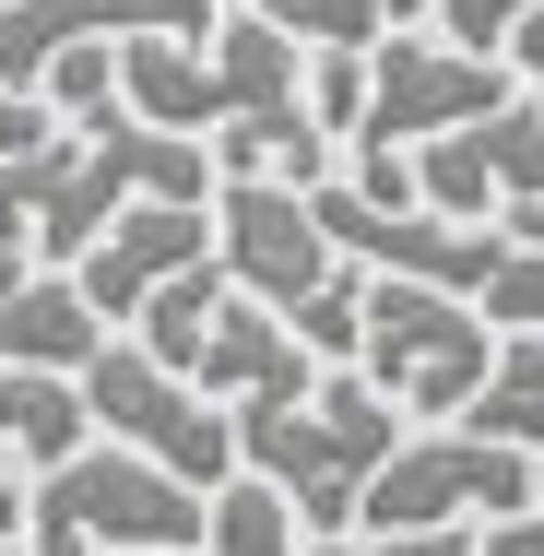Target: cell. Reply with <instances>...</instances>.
Segmentation results:
<instances>
[{"instance_id": "ffe728a7", "label": "cell", "mask_w": 544, "mask_h": 556, "mask_svg": "<svg viewBox=\"0 0 544 556\" xmlns=\"http://www.w3.org/2000/svg\"><path fill=\"white\" fill-rule=\"evenodd\" d=\"M48 130H60V108H48V96H24V84H0V166H12V154H36Z\"/></svg>"}, {"instance_id": "7a4b0ae2", "label": "cell", "mask_w": 544, "mask_h": 556, "mask_svg": "<svg viewBox=\"0 0 544 556\" xmlns=\"http://www.w3.org/2000/svg\"><path fill=\"white\" fill-rule=\"evenodd\" d=\"M142 355L178 367V379L214 391V403H273V391H308V379H320V355L284 332L225 261H190V273H166V285L142 296Z\"/></svg>"}, {"instance_id": "ac0fdd59", "label": "cell", "mask_w": 544, "mask_h": 556, "mask_svg": "<svg viewBox=\"0 0 544 556\" xmlns=\"http://www.w3.org/2000/svg\"><path fill=\"white\" fill-rule=\"evenodd\" d=\"M343 190H355V202H379V214H415V202H427V178H415V142H355Z\"/></svg>"}, {"instance_id": "3957f363", "label": "cell", "mask_w": 544, "mask_h": 556, "mask_svg": "<svg viewBox=\"0 0 544 556\" xmlns=\"http://www.w3.org/2000/svg\"><path fill=\"white\" fill-rule=\"evenodd\" d=\"M497 355V320L450 285H403V273H367V320H355V379H379L403 415H461L473 379Z\"/></svg>"}, {"instance_id": "8992f818", "label": "cell", "mask_w": 544, "mask_h": 556, "mask_svg": "<svg viewBox=\"0 0 544 556\" xmlns=\"http://www.w3.org/2000/svg\"><path fill=\"white\" fill-rule=\"evenodd\" d=\"M509 60L497 48H461V36H438V24H391L379 48H367V130L355 142H427V130H461V118L509 108Z\"/></svg>"}, {"instance_id": "ba28073f", "label": "cell", "mask_w": 544, "mask_h": 556, "mask_svg": "<svg viewBox=\"0 0 544 556\" xmlns=\"http://www.w3.org/2000/svg\"><path fill=\"white\" fill-rule=\"evenodd\" d=\"M190 261H214V225H202V202H130V214L72 261V285L96 296V320H142V296L166 285V273H190Z\"/></svg>"}, {"instance_id": "2e32d148", "label": "cell", "mask_w": 544, "mask_h": 556, "mask_svg": "<svg viewBox=\"0 0 544 556\" xmlns=\"http://www.w3.org/2000/svg\"><path fill=\"white\" fill-rule=\"evenodd\" d=\"M36 96L60 118H96L118 108V48H96V36H72V48H48V72H36Z\"/></svg>"}, {"instance_id": "9a60e30c", "label": "cell", "mask_w": 544, "mask_h": 556, "mask_svg": "<svg viewBox=\"0 0 544 556\" xmlns=\"http://www.w3.org/2000/svg\"><path fill=\"white\" fill-rule=\"evenodd\" d=\"M261 24H284L296 48H379L391 24H415L427 0H249Z\"/></svg>"}, {"instance_id": "4316f807", "label": "cell", "mask_w": 544, "mask_h": 556, "mask_svg": "<svg viewBox=\"0 0 544 556\" xmlns=\"http://www.w3.org/2000/svg\"><path fill=\"white\" fill-rule=\"evenodd\" d=\"M533 497H544V450H533Z\"/></svg>"}, {"instance_id": "44dd1931", "label": "cell", "mask_w": 544, "mask_h": 556, "mask_svg": "<svg viewBox=\"0 0 544 556\" xmlns=\"http://www.w3.org/2000/svg\"><path fill=\"white\" fill-rule=\"evenodd\" d=\"M485 556H544V497L533 509H497V521H485Z\"/></svg>"}, {"instance_id": "277c9868", "label": "cell", "mask_w": 544, "mask_h": 556, "mask_svg": "<svg viewBox=\"0 0 544 556\" xmlns=\"http://www.w3.org/2000/svg\"><path fill=\"white\" fill-rule=\"evenodd\" d=\"M72 379H84V415H96L118 450H142V462H166V473H190V485H225V473H237V415H214V391H190V379L154 367L142 343L107 332Z\"/></svg>"}, {"instance_id": "6da1fadb", "label": "cell", "mask_w": 544, "mask_h": 556, "mask_svg": "<svg viewBox=\"0 0 544 556\" xmlns=\"http://www.w3.org/2000/svg\"><path fill=\"white\" fill-rule=\"evenodd\" d=\"M391 439H403V403L355 367H320L308 391H273V403H237V462L296 497V533H355V497L391 462Z\"/></svg>"}, {"instance_id": "7c38bea8", "label": "cell", "mask_w": 544, "mask_h": 556, "mask_svg": "<svg viewBox=\"0 0 544 556\" xmlns=\"http://www.w3.org/2000/svg\"><path fill=\"white\" fill-rule=\"evenodd\" d=\"M450 427H473V439H497V450H544V332L497 343L485 379H473V403H461Z\"/></svg>"}, {"instance_id": "7402d4cb", "label": "cell", "mask_w": 544, "mask_h": 556, "mask_svg": "<svg viewBox=\"0 0 544 556\" xmlns=\"http://www.w3.org/2000/svg\"><path fill=\"white\" fill-rule=\"evenodd\" d=\"M497 60H509V72L544 96V12H521V24H509V48H497Z\"/></svg>"}, {"instance_id": "d6986e66", "label": "cell", "mask_w": 544, "mask_h": 556, "mask_svg": "<svg viewBox=\"0 0 544 556\" xmlns=\"http://www.w3.org/2000/svg\"><path fill=\"white\" fill-rule=\"evenodd\" d=\"M367 556H485V521H415V533H367Z\"/></svg>"}, {"instance_id": "603a6c76", "label": "cell", "mask_w": 544, "mask_h": 556, "mask_svg": "<svg viewBox=\"0 0 544 556\" xmlns=\"http://www.w3.org/2000/svg\"><path fill=\"white\" fill-rule=\"evenodd\" d=\"M509 249H544V202H509V225H497Z\"/></svg>"}, {"instance_id": "52a82bcc", "label": "cell", "mask_w": 544, "mask_h": 556, "mask_svg": "<svg viewBox=\"0 0 544 556\" xmlns=\"http://www.w3.org/2000/svg\"><path fill=\"white\" fill-rule=\"evenodd\" d=\"M214 261L273 308V320H296L320 285L355 273V261L331 249V225L308 214V190H284V178H214Z\"/></svg>"}, {"instance_id": "e0dca14e", "label": "cell", "mask_w": 544, "mask_h": 556, "mask_svg": "<svg viewBox=\"0 0 544 556\" xmlns=\"http://www.w3.org/2000/svg\"><path fill=\"white\" fill-rule=\"evenodd\" d=\"M308 118H320L331 142L367 130V48H320V60H308Z\"/></svg>"}, {"instance_id": "cb8c5ba5", "label": "cell", "mask_w": 544, "mask_h": 556, "mask_svg": "<svg viewBox=\"0 0 544 556\" xmlns=\"http://www.w3.org/2000/svg\"><path fill=\"white\" fill-rule=\"evenodd\" d=\"M0 545H24V497H12V473H0Z\"/></svg>"}, {"instance_id": "8fae6325", "label": "cell", "mask_w": 544, "mask_h": 556, "mask_svg": "<svg viewBox=\"0 0 544 556\" xmlns=\"http://www.w3.org/2000/svg\"><path fill=\"white\" fill-rule=\"evenodd\" d=\"M96 343H107V320H96V296H84L72 273H24V285L0 296V355H12V367H60V379H72Z\"/></svg>"}, {"instance_id": "9c48e42d", "label": "cell", "mask_w": 544, "mask_h": 556, "mask_svg": "<svg viewBox=\"0 0 544 556\" xmlns=\"http://www.w3.org/2000/svg\"><path fill=\"white\" fill-rule=\"evenodd\" d=\"M225 0H0V84H24L36 96V72H48V48H72V36H214Z\"/></svg>"}, {"instance_id": "d4e9b609", "label": "cell", "mask_w": 544, "mask_h": 556, "mask_svg": "<svg viewBox=\"0 0 544 556\" xmlns=\"http://www.w3.org/2000/svg\"><path fill=\"white\" fill-rule=\"evenodd\" d=\"M24 273H36V261H24V249H0V296H12V285H24Z\"/></svg>"}, {"instance_id": "5b68a950", "label": "cell", "mask_w": 544, "mask_h": 556, "mask_svg": "<svg viewBox=\"0 0 544 556\" xmlns=\"http://www.w3.org/2000/svg\"><path fill=\"white\" fill-rule=\"evenodd\" d=\"M497 509H533V450H497V439H473V427H427V439H391V462L367 473L355 533L497 521Z\"/></svg>"}, {"instance_id": "5bb4252c", "label": "cell", "mask_w": 544, "mask_h": 556, "mask_svg": "<svg viewBox=\"0 0 544 556\" xmlns=\"http://www.w3.org/2000/svg\"><path fill=\"white\" fill-rule=\"evenodd\" d=\"M461 142H473V166H485L497 202H544V96H509V108L461 118Z\"/></svg>"}, {"instance_id": "30bf717a", "label": "cell", "mask_w": 544, "mask_h": 556, "mask_svg": "<svg viewBox=\"0 0 544 556\" xmlns=\"http://www.w3.org/2000/svg\"><path fill=\"white\" fill-rule=\"evenodd\" d=\"M84 439H96L84 379H60V367H12V355H0V473H48V462H72Z\"/></svg>"}, {"instance_id": "484cf974", "label": "cell", "mask_w": 544, "mask_h": 556, "mask_svg": "<svg viewBox=\"0 0 544 556\" xmlns=\"http://www.w3.org/2000/svg\"><path fill=\"white\" fill-rule=\"evenodd\" d=\"M130 556H202V545H130Z\"/></svg>"}, {"instance_id": "4fadbf2b", "label": "cell", "mask_w": 544, "mask_h": 556, "mask_svg": "<svg viewBox=\"0 0 544 556\" xmlns=\"http://www.w3.org/2000/svg\"><path fill=\"white\" fill-rule=\"evenodd\" d=\"M202 556H296V497L237 462L225 485H202Z\"/></svg>"}]
</instances>
